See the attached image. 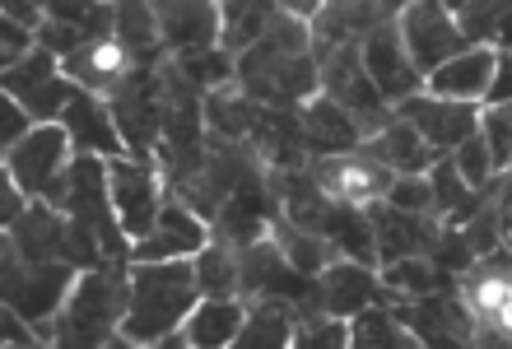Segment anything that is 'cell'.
<instances>
[{
    "mask_svg": "<svg viewBox=\"0 0 512 349\" xmlns=\"http://www.w3.org/2000/svg\"><path fill=\"white\" fill-rule=\"evenodd\" d=\"M131 303V261H103L80 270L52 322H38L42 340L61 349H98L122 336V317Z\"/></svg>",
    "mask_w": 512,
    "mask_h": 349,
    "instance_id": "6da1fadb",
    "label": "cell"
},
{
    "mask_svg": "<svg viewBox=\"0 0 512 349\" xmlns=\"http://www.w3.org/2000/svg\"><path fill=\"white\" fill-rule=\"evenodd\" d=\"M196 284V261L173 256V261H131V303L122 317V336L112 345H159L168 331L191 317L201 303Z\"/></svg>",
    "mask_w": 512,
    "mask_h": 349,
    "instance_id": "7a4b0ae2",
    "label": "cell"
},
{
    "mask_svg": "<svg viewBox=\"0 0 512 349\" xmlns=\"http://www.w3.org/2000/svg\"><path fill=\"white\" fill-rule=\"evenodd\" d=\"M80 280V266L70 261V256H52V261H24V256L14 252L10 242H5V266H0V294L10 308H19L28 322H52L61 303L70 298Z\"/></svg>",
    "mask_w": 512,
    "mask_h": 349,
    "instance_id": "3957f363",
    "label": "cell"
},
{
    "mask_svg": "<svg viewBox=\"0 0 512 349\" xmlns=\"http://www.w3.org/2000/svg\"><path fill=\"white\" fill-rule=\"evenodd\" d=\"M317 61H322V94L336 98L340 108L359 117L364 140L396 117V108L378 94V84H373V75H368L364 47H359V42H336V47L317 52Z\"/></svg>",
    "mask_w": 512,
    "mask_h": 349,
    "instance_id": "277c9868",
    "label": "cell"
},
{
    "mask_svg": "<svg viewBox=\"0 0 512 349\" xmlns=\"http://www.w3.org/2000/svg\"><path fill=\"white\" fill-rule=\"evenodd\" d=\"M70 159H75V140H70L66 126H61V121H38L19 145L5 149V173H10L33 201H42V196L56 187V177L70 168Z\"/></svg>",
    "mask_w": 512,
    "mask_h": 349,
    "instance_id": "5b68a950",
    "label": "cell"
},
{
    "mask_svg": "<svg viewBox=\"0 0 512 349\" xmlns=\"http://www.w3.org/2000/svg\"><path fill=\"white\" fill-rule=\"evenodd\" d=\"M238 294L252 303V298H294L298 308L308 303H322L317 298V284L308 275H298L289 266V256L275 238H256L252 247H238Z\"/></svg>",
    "mask_w": 512,
    "mask_h": 349,
    "instance_id": "8992f818",
    "label": "cell"
},
{
    "mask_svg": "<svg viewBox=\"0 0 512 349\" xmlns=\"http://www.w3.org/2000/svg\"><path fill=\"white\" fill-rule=\"evenodd\" d=\"M108 182H112V205H117V219L131 242H140L145 233H154L163 210V173L145 159H131V154H117L108 159Z\"/></svg>",
    "mask_w": 512,
    "mask_h": 349,
    "instance_id": "52a82bcc",
    "label": "cell"
},
{
    "mask_svg": "<svg viewBox=\"0 0 512 349\" xmlns=\"http://www.w3.org/2000/svg\"><path fill=\"white\" fill-rule=\"evenodd\" d=\"M401 38L410 61L419 66V75H429V70H438L443 61H452L457 52L471 47V38L457 24V14L447 10L443 0H410L401 10Z\"/></svg>",
    "mask_w": 512,
    "mask_h": 349,
    "instance_id": "ba28073f",
    "label": "cell"
},
{
    "mask_svg": "<svg viewBox=\"0 0 512 349\" xmlns=\"http://www.w3.org/2000/svg\"><path fill=\"white\" fill-rule=\"evenodd\" d=\"M61 56L47 52V47H33V52L19 61V66L5 70V94L19 98L28 112H33V121H61V108H66L70 89H75V80L70 75H61Z\"/></svg>",
    "mask_w": 512,
    "mask_h": 349,
    "instance_id": "9c48e42d",
    "label": "cell"
},
{
    "mask_svg": "<svg viewBox=\"0 0 512 349\" xmlns=\"http://www.w3.org/2000/svg\"><path fill=\"white\" fill-rule=\"evenodd\" d=\"M359 47H364L368 75H373L378 94L387 98L391 108H396L401 98H410V94L424 89V75H419V66L410 61V52H405L401 19H382L378 28H368L364 38H359Z\"/></svg>",
    "mask_w": 512,
    "mask_h": 349,
    "instance_id": "30bf717a",
    "label": "cell"
},
{
    "mask_svg": "<svg viewBox=\"0 0 512 349\" xmlns=\"http://www.w3.org/2000/svg\"><path fill=\"white\" fill-rule=\"evenodd\" d=\"M396 117H405L424 140H429L438 154H452V149L466 140V135L480 131V103H461V98H438L429 89L401 98L396 103Z\"/></svg>",
    "mask_w": 512,
    "mask_h": 349,
    "instance_id": "8fae6325",
    "label": "cell"
},
{
    "mask_svg": "<svg viewBox=\"0 0 512 349\" xmlns=\"http://www.w3.org/2000/svg\"><path fill=\"white\" fill-rule=\"evenodd\" d=\"M210 238H215V233H210V219H205L201 210H191L177 191H168V196H163V210H159L154 233H145L140 242H131V261H173V256H196Z\"/></svg>",
    "mask_w": 512,
    "mask_h": 349,
    "instance_id": "7c38bea8",
    "label": "cell"
},
{
    "mask_svg": "<svg viewBox=\"0 0 512 349\" xmlns=\"http://www.w3.org/2000/svg\"><path fill=\"white\" fill-rule=\"evenodd\" d=\"M308 173L322 182L331 201H345V205L382 201L387 187L396 182V173L382 168L378 159H368L364 149H354V154H317V159L308 163Z\"/></svg>",
    "mask_w": 512,
    "mask_h": 349,
    "instance_id": "4fadbf2b",
    "label": "cell"
},
{
    "mask_svg": "<svg viewBox=\"0 0 512 349\" xmlns=\"http://www.w3.org/2000/svg\"><path fill=\"white\" fill-rule=\"evenodd\" d=\"M368 219H373V233H378V266L401 261V256H433L438 238H443V219L438 215H415V210H401L391 201H373Z\"/></svg>",
    "mask_w": 512,
    "mask_h": 349,
    "instance_id": "5bb4252c",
    "label": "cell"
},
{
    "mask_svg": "<svg viewBox=\"0 0 512 349\" xmlns=\"http://www.w3.org/2000/svg\"><path fill=\"white\" fill-rule=\"evenodd\" d=\"M317 298H322V312L331 317H345L350 322L354 312L373 308V303H396L401 294H391L382 284L378 266H364V261H331V266L317 275Z\"/></svg>",
    "mask_w": 512,
    "mask_h": 349,
    "instance_id": "9a60e30c",
    "label": "cell"
},
{
    "mask_svg": "<svg viewBox=\"0 0 512 349\" xmlns=\"http://www.w3.org/2000/svg\"><path fill=\"white\" fill-rule=\"evenodd\" d=\"M61 126L75 140V154H103V159L126 154V140L117 131V117H112V103L103 94H94V89H84V84L70 89L66 108H61Z\"/></svg>",
    "mask_w": 512,
    "mask_h": 349,
    "instance_id": "2e32d148",
    "label": "cell"
},
{
    "mask_svg": "<svg viewBox=\"0 0 512 349\" xmlns=\"http://www.w3.org/2000/svg\"><path fill=\"white\" fill-rule=\"evenodd\" d=\"M149 5L159 14V33L168 52L219 47V28H224L219 0H149Z\"/></svg>",
    "mask_w": 512,
    "mask_h": 349,
    "instance_id": "e0dca14e",
    "label": "cell"
},
{
    "mask_svg": "<svg viewBox=\"0 0 512 349\" xmlns=\"http://www.w3.org/2000/svg\"><path fill=\"white\" fill-rule=\"evenodd\" d=\"M494 61H499V47L489 42H471L466 52H457L452 61H443L438 70L424 75V89L438 98H461V103H485L489 80H494Z\"/></svg>",
    "mask_w": 512,
    "mask_h": 349,
    "instance_id": "ac0fdd59",
    "label": "cell"
},
{
    "mask_svg": "<svg viewBox=\"0 0 512 349\" xmlns=\"http://www.w3.org/2000/svg\"><path fill=\"white\" fill-rule=\"evenodd\" d=\"M298 121H303V140H308L312 159L317 154H354V149L364 145V126L354 112H345L336 98H308V103H298Z\"/></svg>",
    "mask_w": 512,
    "mask_h": 349,
    "instance_id": "d6986e66",
    "label": "cell"
},
{
    "mask_svg": "<svg viewBox=\"0 0 512 349\" xmlns=\"http://www.w3.org/2000/svg\"><path fill=\"white\" fill-rule=\"evenodd\" d=\"M61 66H66V75L75 84H84V89H94V94L112 98L126 80H131L135 56L126 52L117 38H94V42H84L80 52H70Z\"/></svg>",
    "mask_w": 512,
    "mask_h": 349,
    "instance_id": "ffe728a7",
    "label": "cell"
},
{
    "mask_svg": "<svg viewBox=\"0 0 512 349\" xmlns=\"http://www.w3.org/2000/svg\"><path fill=\"white\" fill-rule=\"evenodd\" d=\"M359 149H364L368 159H378L382 168H391L396 177H401V173H429L433 163L443 159V154H438V149H433L405 117H391L387 126L368 135Z\"/></svg>",
    "mask_w": 512,
    "mask_h": 349,
    "instance_id": "44dd1931",
    "label": "cell"
},
{
    "mask_svg": "<svg viewBox=\"0 0 512 349\" xmlns=\"http://www.w3.org/2000/svg\"><path fill=\"white\" fill-rule=\"evenodd\" d=\"M66 233H70V215L56 210L47 201H33L24 215L5 229V242L24 261H52V256H66Z\"/></svg>",
    "mask_w": 512,
    "mask_h": 349,
    "instance_id": "7402d4cb",
    "label": "cell"
},
{
    "mask_svg": "<svg viewBox=\"0 0 512 349\" xmlns=\"http://www.w3.org/2000/svg\"><path fill=\"white\" fill-rule=\"evenodd\" d=\"M247 322V298L243 294H205L191 317L182 322L191 349H219V345H238V331Z\"/></svg>",
    "mask_w": 512,
    "mask_h": 349,
    "instance_id": "603a6c76",
    "label": "cell"
},
{
    "mask_svg": "<svg viewBox=\"0 0 512 349\" xmlns=\"http://www.w3.org/2000/svg\"><path fill=\"white\" fill-rule=\"evenodd\" d=\"M387 19L382 0H322V10L312 14V52H326L336 42H359L368 28Z\"/></svg>",
    "mask_w": 512,
    "mask_h": 349,
    "instance_id": "cb8c5ba5",
    "label": "cell"
},
{
    "mask_svg": "<svg viewBox=\"0 0 512 349\" xmlns=\"http://www.w3.org/2000/svg\"><path fill=\"white\" fill-rule=\"evenodd\" d=\"M117 5V24H112V38L122 42L126 52L135 56V66H159L168 47H163L159 33V14L149 0H112Z\"/></svg>",
    "mask_w": 512,
    "mask_h": 349,
    "instance_id": "d4e9b609",
    "label": "cell"
},
{
    "mask_svg": "<svg viewBox=\"0 0 512 349\" xmlns=\"http://www.w3.org/2000/svg\"><path fill=\"white\" fill-rule=\"evenodd\" d=\"M201 108H205L210 131L224 135V140H247V135H252V126H256V117H261V103H256V98L247 94L238 80L210 89V94L201 98Z\"/></svg>",
    "mask_w": 512,
    "mask_h": 349,
    "instance_id": "484cf974",
    "label": "cell"
},
{
    "mask_svg": "<svg viewBox=\"0 0 512 349\" xmlns=\"http://www.w3.org/2000/svg\"><path fill=\"white\" fill-rule=\"evenodd\" d=\"M224 28H219V47L224 52H247L261 33L284 14V0H219Z\"/></svg>",
    "mask_w": 512,
    "mask_h": 349,
    "instance_id": "4316f807",
    "label": "cell"
},
{
    "mask_svg": "<svg viewBox=\"0 0 512 349\" xmlns=\"http://www.w3.org/2000/svg\"><path fill=\"white\" fill-rule=\"evenodd\" d=\"M270 238L284 247V256H289V266L298 270V275H308V280H317L331 261L340 256V247L326 233H308V229H298V224H289L284 215L270 219Z\"/></svg>",
    "mask_w": 512,
    "mask_h": 349,
    "instance_id": "83f0119b",
    "label": "cell"
},
{
    "mask_svg": "<svg viewBox=\"0 0 512 349\" xmlns=\"http://www.w3.org/2000/svg\"><path fill=\"white\" fill-rule=\"evenodd\" d=\"M298 303L294 298H256L247 303V322L238 331V345H294Z\"/></svg>",
    "mask_w": 512,
    "mask_h": 349,
    "instance_id": "f1b7e54d",
    "label": "cell"
},
{
    "mask_svg": "<svg viewBox=\"0 0 512 349\" xmlns=\"http://www.w3.org/2000/svg\"><path fill=\"white\" fill-rule=\"evenodd\" d=\"M326 238L336 242L345 256L364 261V266H378V233H373V219H368V205H331V219H326Z\"/></svg>",
    "mask_w": 512,
    "mask_h": 349,
    "instance_id": "f546056e",
    "label": "cell"
},
{
    "mask_svg": "<svg viewBox=\"0 0 512 349\" xmlns=\"http://www.w3.org/2000/svg\"><path fill=\"white\" fill-rule=\"evenodd\" d=\"M350 345L354 349H415V331L396 322L391 303H373V308L350 317Z\"/></svg>",
    "mask_w": 512,
    "mask_h": 349,
    "instance_id": "4dcf8cb0",
    "label": "cell"
},
{
    "mask_svg": "<svg viewBox=\"0 0 512 349\" xmlns=\"http://www.w3.org/2000/svg\"><path fill=\"white\" fill-rule=\"evenodd\" d=\"M191 261H196L201 294H238V247L233 242L210 238Z\"/></svg>",
    "mask_w": 512,
    "mask_h": 349,
    "instance_id": "1f68e13d",
    "label": "cell"
},
{
    "mask_svg": "<svg viewBox=\"0 0 512 349\" xmlns=\"http://www.w3.org/2000/svg\"><path fill=\"white\" fill-rule=\"evenodd\" d=\"M457 229H461V238H466V247H471V252H475V261H480V256H489V252H494V247H503L499 191H494V196H489V201L480 205V210H475V215L466 219V224H457Z\"/></svg>",
    "mask_w": 512,
    "mask_h": 349,
    "instance_id": "d6a6232c",
    "label": "cell"
},
{
    "mask_svg": "<svg viewBox=\"0 0 512 349\" xmlns=\"http://www.w3.org/2000/svg\"><path fill=\"white\" fill-rule=\"evenodd\" d=\"M480 135L489 140L494 168H512V103H480Z\"/></svg>",
    "mask_w": 512,
    "mask_h": 349,
    "instance_id": "836d02e7",
    "label": "cell"
},
{
    "mask_svg": "<svg viewBox=\"0 0 512 349\" xmlns=\"http://www.w3.org/2000/svg\"><path fill=\"white\" fill-rule=\"evenodd\" d=\"M452 163H457L461 177H466V182H471L475 191L489 187V182L499 177V168H494V154H489V140H485L480 131L466 135V140H461V145L452 149Z\"/></svg>",
    "mask_w": 512,
    "mask_h": 349,
    "instance_id": "e575fe53",
    "label": "cell"
},
{
    "mask_svg": "<svg viewBox=\"0 0 512 349\" xmlns=\"http://www.w3.org/2000/svg\"><path fill=\"white\" fill-rule=\"evenodd\" d=\"M508 10H512V0H466V10L457 14V24L471 42H489V47H494V28H499V19Z\"/></svg>",
    "mask_w": 512,
    "mask_h": 349,
    "instance_id": "d590c367",
    "label": "cell"
},
{
    "mask_svg": "<svg viewBox=\"0 0 512 349\" xmlns=\"http://www.w3.org/2000/svg\"><path fill=\"white\" fill-rule=\"evenodd\" d=\"M382 201L401 205V210H415V215H433V182H429V173H401L387 187Z\"/></svg>",
    "mask_w": 512,
    "mask_h": 349,
    "instance_id": "8d00e7d4",
    "label": "cell"
},
{
    "mask_svg": "<svg viewBox=\"0 0 512 349\" xmlns=\"http://www.w3.org/2000/svg\"><path fill=\"white\" fill-rule=\"evenodd\" d=\"M38 42L47 47V52H56L61 61H66L70 52H80L84 42H89V33H84L80 24H66V19H52V14H47V24L38 28Z\"/></svg>",
    "mask_w": 512,
    "mask_h": 349,
    "instance_id": "74e56055",
    "label": "cell"
},
{
    "mask_svg": "<svg viewBox=\"0 0 512 349\" xmlns=\"http://www.w3.org/2000/svg\"><path fill=\"white\" fill-rule=\"evenodd\" d=\"M38 121H33V112L19 103V98H0V149H10V145H19L28 131H33Z\"/></svg>",
    "mask_w": 512,
    "mask_h": 349,
    "instance_id": "f35d334b",
    "label": "cell"
},
{
    "mask_svg": "<svg viewBox=\"0 0 512 349\" xmlns=\"http://www.w3.org/2000/svg\"><path fill=\"white\" fill-rule=\"evenodd\" d=\"M5 38H0V66L10 70V66H19L33 47H38V33L28 24H19V19H5V28H0Z\"/></svg>",
    "mask_w": 512,
    "mask_h": 349,
    "instance_id": "ab89813d",
    "label": "cell"
},
{
    "mask_svg": "<svg viewBox=\"0 0 512 349\" xmlns=\"http://www.w3.org/2000/svg\"><path fill=\"white\" fill-rule=\"evenodd\" d=\"M28 205H33V196H28V191H24V187H19V182H14V177H10V173L0 177V224H5V229H10L14 219L24 215Z\"/></svg>",
    "mask_w": 512,
    "mask_h": 349,
    "instance_id": "60d3db41",
    "label": "cell"
},
{
    "mask_svg": "<svg viewBox=\"0 0 512 349\" xmlns=\"http://www.w3.org/2000/svg\"><path fill=\"white\" fill-rule=\"evenodd\" d=\"M485 103H512V52H499V61H494V80H489Z\"/></svg>",
    "mask_w": 512,
    "mask_h": 349,
    "instance_id": "b9f144b4",
    "label": "cell"
},
{
    "mask_svg": "<svg viewBox=\"0 0 512 349\" xmlns=\"http://www.w3.org/2000/svg\"><path fill=\"white\" fill-rule=\"evenodd\" d=\"M5 19H19V24H28L38 33L47 24V10H42V0H5Z\"/></svg>",
    "mask_w": 512,
    "mask_h": 349,
    "instance_id": "7bdbcfd3",
    "label": "cell"
},
{
    "mask_svg": "<svg viewBox=\"0 0 512 349\" xmlns=\"http://www.w3.org/2000/svg\"><path fill=\"white\" fill-rule=\"evenodd\" d=\"M499 219H503V242L512 247V177H503L499 187Z\"/></svg>",
    "mask_w": 512,
    "mask_h": 349,
    "instance_id": "ee69618b",
    "label": "cell"
},
{
    "mask_svg": "<svg viewBox=\"0 0 512 349\" xmlns=\"http://www.w3.org/2000/svg\"><path fill=\"white\" fill-rule=\"evenodd\" d=\"M494 47L499 52H512V10L499 19V28H494Z\"/></svg>",
    "mask_w": 512,
    "mask_h": 349,
    "instance_id": "f6af8a7d",
    "label": "cell"
},
{
    "mask_svg": "<svg viewBox=\"0 0 512 349\" xmlns=\"http://www.w3.org/2000/svg\"><path fill=\"white\" fill-rule=\"evenodd\" d=\"M284 10L298 14V19H312V14L322 10V0H284Z\"/></svg>",
    "mask_w": 512,
    "mask_h": 349,
    "instance_id": "bcb514c9",
    "label": "cell"
},
{
    "mask_svg": "<svg viewBox=\"0 0 512 349\" xmlns=\"http://www.w3.org/2000/svg\"><path fill=\"white\" fill-rule=\"evenodd\" d=\"M503 177H512V168H508V173H503Z\"/></svg>",
    "mask_w": 512,
    "mask_h": 349,
    "instance_id": "7dc6e473",
    "label": "cell"
}]
</instances>
